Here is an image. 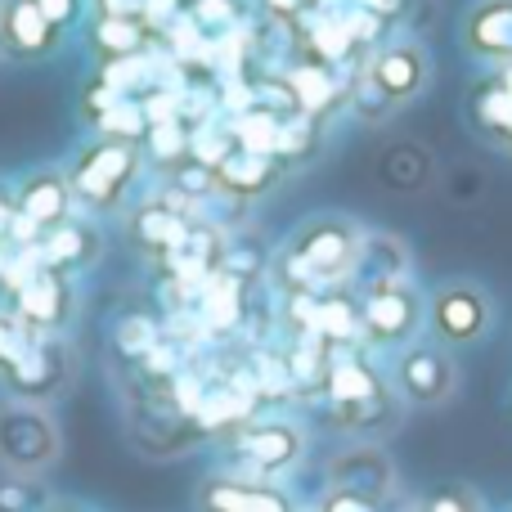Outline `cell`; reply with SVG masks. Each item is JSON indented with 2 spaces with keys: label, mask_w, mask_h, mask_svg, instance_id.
Masks as SVG:
<instances>
[{
  "label": "cell",
  "mask_w": 512,
  "mask_h": 512,
  "mask_svg": "<svg viewBox=\"0 0 512 512\" xmlns=\"http://www.w3.org/2000/svg\"><path fill=\"white\" fill-rule=\"evenodd\" d=\"M135 171H140V149L131 140H99L72 167V176H68L72 198L81 207H90V212H108V207L122 203Z\"/></svg>",
  "instance_id": "1"
},
{
  "label": "cell",
  "mask_w": 512,
  "mask_h": 512,
  "mask_svg": "<svg viewBox=\"0 0 512 512\" xmlns=\"http://www.w3.org/2000/svg\"><path fill=\"white\" fill-rule=\"evenodd\" d=\"M355 265V234L342 221H319L297 239V252L288 256V279L297 288H315L324 279H342Z\"/></svg>",
  "instance_id": "2"
},
{
  "label": "cell",
  "mask_w": 512,
  "mask_h": 512,
  "mask_svg": "<svg viewBox=\"0 0 512 512\" xmlns=\"http://www.w3.org/2000/svg\"><path fill=\"white\" fill-rule=\"evenodd\" d=\"M59 454V432L36 409H0V459L14 472L50 468Z\"/></svg>",
  "instance_id": "3"
},
{
  "label": "cell",
  "mask_w": 512,
  "mask_h": 512,
  "mask_svg": "<svg viewBox=\"0 0 512 512\" xmlns=\"http://www.w3.org/2000/svg\"><path fill=\"white\" fill-rule=\"evenodd\" d=\"M59 45V27L36 0H0V50L9 59H41Z\"/></svg>",
  "instance_id": "4"
},
{
  "label": "cell",
  "mask_w": 512,
  "mask_h": 512,
  "mask_svg": "<svg viewBox=\"0 0 512 512\" xmlns=\"http://www.w3.org/2000/svg\"><path fill=\"white\" fill-rule=\"evenodd\" d=\"M432 324L445 342H477L490 328V297L477 283H450L432 306Z\"/></svg>",
  "instance_id": "5"
},
{
  "label": "cell",
  "mask_w": 512,
  "mask_h": 512,
  "mask_svg": "<svg viewBox=\"0 0 512 512\" xmlns=\"http://www.w3.org/2000/svg\"><path fill=\"white\" fill-rule=\"evenodd\" d=\"M463 45L490 63H512V0H477L463 14Z\"/></svg>",
  "instance_id": "6"
},
{
  "label": "cell",
  "mask_w": 512,
  "mask_h": 512,
  "mask_svg": "<svg viewBox=\"0 0 512 512\" xmlns=\"http://www.w3.org/2000/svg\"><path fill=\"white\" fill-rule=\"evenodd\" d=\"M364 319V333L378 337V342H400V337L414 333V319H418V301L409 297L405 288H396L391 279H382L378 288L369 292L360 310Z\"/></svg>",
  "instance_id": "7"
},
{
  "label": "cell",
  "mask_w": 512,
  "mask_h": 512,
  "mask_svg": "<svg viewBox=\"0 0 512 512\" xmlns=\"http://www.w3.org/2000/svg\"><path fill=\"white\" fill-rule=\"evenodd\" d=\"M400 391H405L414 405H441L454 391L450 355L432 351V346H414V351L400 360Z\"/></svg>",
  "instance_id": "8"
},
{
  "label": "cell",
  "mask_w": 512,
  "mask_h": 512,
  "mask_svg": "<svg viewBox=\"0 0 512 512\" xmlns=\"http://www.w3.org/2000/svg\"><path fill=\"white\" fill-rule=\"evenodd\" d=\"M68 212H72V185L63 171H36V176L18 189V216H27L41 234L72 221Z\"/></svg>",
  "instance_id": "9"
},
{
  "label": "cell",
  "mask_w": 512,
  "mask_h": 512,
  "mask_svg": "<svg viewBox=\"0 0 512 512\" xmlns=\"http://www.w3.org/2000/svg\"><path fill=\"white\" fill-rule=\"evenodd\" d=\"M369 81L387 104H405L427 86V54L418 45H396V50H387L373 63Z\"/></svg>",
  "instance_id": "10"
},
{
  "label": "cell",
  "mask_w": 512,
  "mask_h": 512,
  "mask_svg": "<svg viewBox=\"0 0 512 512\" xmlns=\"http://www.w3.org/2000/svg\"><path fill=\"white\" fill-rule=\"evenodd\" d=\"M68 310H72V288H68V279H63L59 270H50V265H45L32 283L18 288V315H23L32 328L63 324Z\"/></svg>",
  "instance_id": "11"
},
{
  "label": "cell",
  "mask_w": 512,
  "mask_h": 512,
  "mask_svg": "<svg viewBox=\"0 0 512 512\" xmlns=\"http://www.w3.org/2000/svg\"><path fill=\"white\" fill-rule=\"evenodd\" d=\"M5 378L18 396H54V391L63 387V378H68V360H63V351L54 342L36 337V346L5 373Z\"/></svg>",
  "instance_id": "12"
},
{
  "label": "cell",
  "mask_w": 512,
  "mask_h": 512,
  "mask_svg": "<svg viewBox=\"0 0 512 512\" xmlns=\"http://www.w3.org/2000/svg\"><path fill=\"white\" fill-rule=\"evenodd\" d=\"M239 450L256 468H283V463H292L301 454V436L288 423H252L239 432Z\"/></svg>",
  "instance_id": "13"
},
{
  "label": "cell",
  "mask_w": 512,
  "mask_h": 512,
  "mask_svg": "<svg viewBox=\"0 0 512 512\" xmlns=\"http://www.w3.org/2000/svg\"><path fill=\"white\" fill-rule=\"evenodd\" d=\"M216 176V189L225 194H239V198H252V194H265L274 185V162L265 153H248V149H234L221 158V167L212 171Z\"/></svg>",
  "instance_id": "14"
},
{
  "label": "cell",
  "mask_w": 512,
  "mask_h": 512,
  "mask_svg": "<svg viewBox=\"0 0 512 512\" xmlns=\"http://www.w3.org/2000/svg\"><path fill=\"white\" fill-rule=\"evenodd\" d=\"M95 230L90 225H81V221H63V225H54V230H45V239H41V256H45V265L50 270H72V265H86V261H95Z\"/></svg>",
  "instance_id": "15"
},
{
  "label": "cell",
  "mask_w": 512,
  "mask_h": 512,
  "mask_svg": "<svg viewBox=\"0 0 512 512\" xmlns=\"http://www.w3.org/2000/svg\"><path fill=\"white\" fill-rule=\"evenodd\" d=\"M203 512H292V508L274 490L239 486V481H212L203 490Z\"/></svg>",
  "instance_id": "16"
},
{
  "label": "cell",
  "mask_w": 512,
  "mask_h": 512,
  "mask_svg": "<svg viewBox=\"0 0 512 512\" xmlns=\"http://www.w3.org/2000/svg\"><path fill=\"white\" fill-rule=\"evenodd\" d=\"M306 333H315L319 342H355L364 333V319L346 292H328L324 301H315V319Z\"/></svg>",
  "instance_id": "17"
},
{
  "label": "cell",
  "mask_w": 512,
  "mask_h": 512,
  "mask_svg": "<svg viewBox=\"0 0 512 512\" xmlns=\"http://www.w3.org/2000/svg\"><path fill=\"white\" fill-rule=\"evenodd\" d=\"M288 99L297 104V113L319 117L333 108V77H328L324 63H297L288 72Z\"/></svg>",
  "instance_id": "18"
},
{
  "label": "cell",
  "mask_w": 512,
  "mask_h": 512,
  "mask_svg": "<svg viewBox=\"0 0 512 512\" xmlns=\"http://www.w3.org/2000/svg\"><path fill=\"white\" fill-rule=\"evenodd\" d=\"M378 176L391 189H423L427 176H432V158L418 144H396L378 158Z\"/></svg>",
  "instance_id": "19"
},
{
  "label": "cell",
  "mask_w": 512,
  "mask_h": 512,
  "mask_svg": "<svg viewBox=\"0 0 512 512\" xmlns=\"http://www.w3.org/2000/svg\"><path fill=\"white\" fill-rule=\"evenodd\" d=\"M135 239L153 252H176L189 243V221L167 212V207H144V212L135 216Z\"/></svg>",
  "instance_id": "20"
},
{
  "label": "cell",
  "mask_w": 512,
  "mask_h": 512,
  "mask_svg": "<svg viewBox=\"0 0 512 512\" xmlns=\"http://www.w3.org/2000/svg\"><path fill=\"white\" fill-rule=\"evenodd\" d=\"M203 319L212 328H234L243 319V292L234 274H207L203 279Z\"/></svg>",
  "instance_id": "21"
},
{
  "label": "cell",
  "mask_w": 512,
  "mask_h": 512,
  "mask_svg": "<svg viewBox=\"0 0 512 512\" xmlns=\"http://www.w3.org/2000/svg\"><path fill=\"white\" fill-rule=\"evenodd\" d=\"M328 396H333V405H369L382 396V387L360 360H342L328 369Z\"/></svg>",
  "instance_id": "22"
},
{
  "label": "cell",
  "mask_w": 512,
  "mask_h": 512,
  "mask_svg": "<svg viewBox=\"0 0 512 512\" xmlns=\"http://www.w3.org/2000/svg\"><path fill=\"white\" fill-rule=\"evenodd\" d=\"M468 104H472V117H477L481 131L495 135V140H504V131L512 126V90L504 86V81H499V77L486 81V86H481Z\"/></svg>",
  "instance_id": "23"
},
{
  "label": "cell",
  "mask_w": 512,
  "mask_h": 512,
  "mask_svg": "<svg viewBox=\"0 0 512 512\" xmlns=\"http://www.w3.org/2000/svg\"><path fill=\"white\" fill-rule=\"evenodd\" d=\"M95 45L108 54V59H126L144 45V23L140 18H99Z\"/></svg>",
  "instance_id": "24"
},
{
  "label": "cell",
  "mask_w": 512,
  "mask_h": 512,
  "mask_svg": "<svg viewBox=\"0 0 512 512\" xmlns=\"http://www.w3.org/2000/svg\"><path fill=\"white\" fill-rule=\"evenodd\" d=\"M279 117L270 113V108H256V113H243L239 126H234V135H239V144L248 153H265L270 158L274 149H279Z\"/></svg>",
  "instance_id": "25"
},
{
  "label": "cell",
  "mask_w": 512,
  "mask_h": 512,
  "mask_svg": "<svg viewBox=\"0 0 512 512\" xmlns=\"http://www.w3.org/2000/svg\"><path fill=\"white\" fill-rule=\"evenodd\" d=\"M41 328H32L23 315H0V373H9L36 346Z\"/></svg>",
  "instance_id": "26"
},
{
  "label": "cell",
  "mask_w": 512,
  "mask_h": 512,
  "mask_svg": "<svg viewBox=\"0 0 512 512\" xmlns=\"http://www.w3.org/2000/svg\"><path fill=\"white\" fill-rule=\"evenodd\" d=\"M144 126H149V122H144V108L140 104H126V99H122V104H113L108 113H99V131H104L108 140H131L135 144L144 135Z\"/></svg>",
  "instance_id": "27"
},
{
  "label": "cell",
  "mask_w": 512,
  "mask_h": 512,
  "mask_svg": "<svg viewBox=\"0 0 512 512\" xmlns=\"http://www.w3.org/2000/svg\"><path fill=\"white\" fill-rule=\"evenodd\" d=\"M149 63L140 59V54H126V59H108V68H104V86L108 90H117V95H126V90H135V86H144L149 81Z\"/></svg>",
  "instance_id": "28"
},
{
  "label": "cell",
  "mask_w": 512,
  "mask_h": 512,
  "mask_svg": "<svg viewBox=\"0 0 512 512\" xmlns=\"http://www.w3.org/2000/svg\"><path fill=\"white\" fill-rule=\"evenodd\" d=\"M351 32H346L342 23H319L315 32H310V50L319 54L324 63H342L346 54H351Z\"/></svg>",
  "instance_id": "29"
},
{
  "label": "cell",
  "mask_w": 512,
  "mask_h": 512,
  "mask_svg": "<svg viewBox=\"0 0 512 512\" xmlns=\"http://www.w3.org/2000/svg\"><path fill=\"white\" fill-rule=\"evenodd\" d=\"M149 149H153V158L158 162H171V158H180V153L189 149V131H185V122H158V126H149Z\"/></svg>",
  "instance_id": "30"
},
{
  "label": "cell",
  "mask_w": 512,
  "mask_h": 512,
  "mask_svg": "<svg viewBox=\"0 0 512 512\" xmlns=\"http://www.w3.org/2000/svg\"><path fill=\"white\" fill-rule=\"evenodd\" d=\"M171 400H176V409H180V414L198 418V409H203L207 391H203V382H198L194 373H185V378H176V382H171Z\"/></svg>",
  "instance_id": "31"
},
{
  "label": "cell",
  "mask_w": 512,
  "mask_h": 512,
  "mask_svg": "<svg viewBox=\"0 0 512 512\" xmlns=\"http://www.w3.org/2000/svg\"><path fill=\"white\" fill-rule=\"evenodd\" d=\"M176 189L185 198H207L216 189V176H212V167H180L176 171Z\"/></svg>",
  "instance_id": "32"
},
{
  "label": "cell",
  "mask_w": 512,
  "mask_h": 512,
  "mask_svg": "<svg viewBox=\"0 0 512 512\" xmlns=\"http://www.w3.org/2000/svg\"><path fill=\"white\" fill-rule=\"evenodd\" d=\"M117 342H122L126 355H149L153 351V324H144V319H131V324H122Z\"/></svg>",
  "instance_id": "33"
},
{
  "label": "cell",
  "mask_w": 512,
  "mask_h": 512,
  "mask_svg": "<svg viewBox=\"0 0 512 512\" xmlns=\"http://www.w3.org/2000/svg\"><path fill=\"white\" fill-rule=\"evenodd\" d=\"M198 27H216V32H225V27L234 23V0H198Z\"/></svg>",
  "instance_id": "34"
},
{
  "label": "cell",
  "mask_w": 512,
  "mask_h": 512,
  "mask_svg": "<svg viewBox=\"0 0 512 512\" xmlns=\"http://www.w3.org/2000/svg\"><path fill=\"white\" fill-rule=\"evenodd\" d=\"M324 512H373V499L355 495V490H333V495L324 499Z\"/></svg>",
  "instance_id": "35"
},
{
  "label": "cell",
  "mask_w": 512,
  "mask_h": 512,
  "mask_svg": "<svg viewBox=\"0 0 512 512\" xmlns=\"http://www.w3.org/2000/svg\"><path fill=\"white\" fill-rule=\"evenodd\" d=\"M36 5H41V14L50 18L54 27H68L72 18L81 14V0H36Z\"/></svg>",
  "instance_id": "36"
},
{
  "label": "cell",
  "mask_w": 512,
  "mask_h": 512,
  "mask_svg": "<svg viewBox=\"0 0 512 512\" xmlns=\"http://www.w3.org/2000/svg\"><path fill=\"white\" fill-rule=\"evenodd\" d=\"M342 27L351 32V41L360 45V41H373L378 36V14H369V9H360V14H351V18H342Z\"/></svg>",
  "instance_id": "37"
},
{
  "label": "cell",
  "mask_w": 512,
  "mask_h": 512,
  "mask_svg": "<svg viewBox=\"0 0 512 512\" xmlns=\"http://www.w3.org/2000/svg\"><path fill=\"white\" fill-rule=\"evenodd\" d=\"M104 18H140L144 14V0H99Z\"/></svg>",
  "instance_id": "38"
},
{
  "label": "cell",
  "mask_w": 512,
  "mask_h": 512,
  "mask_svg": "<svg viewBox=\"0 0 512 512\" xmlns=\"http://www.w3.org/2000/svg\"><path fill=\"white\" fill-rule=\"evenodd\" d=\"M27 499V486H0V512H23Z\"/></svg>",
  "instance_id": "39"
},
{
  "label": "cell",
  "mask_w": 512,
  "mask_h": 512,
  "mask_svg": "<svg viewBox=\"0 0 512 512\" xmlns=\"http://www.w3.org/2000/svg\"><path fill=\"white\" fill-rule=\"evenodd\" d=\"M14 216H18L14 198H9V189H0V243L9 239V225H14Z\"/></svg>",
  "instance_id": "40"
},
{
  "label": "cell",
  "mask_w": 512,
  "mask_h": 512,
  "mask_svg": "<svg viewBox=\"0 0 512 512\" xmlns=\"http://www.w3.org/2000/svg\"><path fill=\"white\" fill-rule=\"evenodd\" d=\"M270 14H279V18H292V14H301L306 9V0H261Z\"/></svg>",
  "instance_id": "41"
},
{
  "label": "cell",
  "mask_w": 512,
  "mask_h": 512,
  "mask_svg": "<svg viewBox=\"0 0 512 512\" xmlns=\"http://www.w3.org/2000/svg\"><path fill=\"white\" fill-rule=\"evenodd\" d=\"M427 512H472V504L468 499H459V495H441Z\"/></svg>",
  "instance_id": "42"
},
{
  "label": "cell",
  "mask_w": 512,
  "mask_h": 512,
  "mask_svg": "<svg viewBox=\"0 0 512 512\" xmlns=\"http://www.w3.org/2000/svg\"><path fill=\"white\" fill-rule=\"evenodd\" d=\"M364 9H369V14H396V9H400V0H364Z\"/></svg>",
  "instance_id": "43"
},
{
  "label": "cell",
  "mask_w": 512,
  "mask_h": 512,
  "mask_svg": "<svg viewBox=\"0 0 512 512\" xmlns=\"http://www.w3.org/2000/svg\"><path fill=\"white\" fill-rule=\"evenodd\" d=\"M499 81H504V86L512 90V63H504V72H499Z\"/></svg>",
  "instance_id": "44"
},
{
  "label": "cell",
  "mask_w": 512,
  "mask_h": 512,
  "mask_svg": "<svg viewBox=\"0 0 512 512\" xmlns=\"http://www.w3.org/2000/svg\"><path fill=\"white\" fill-rule=\"evenodd\" d=\"M504 144H508V149H512V126H508V131H504Z\"/></svg>",
  "instance_id": "45"
}]
</instances>
